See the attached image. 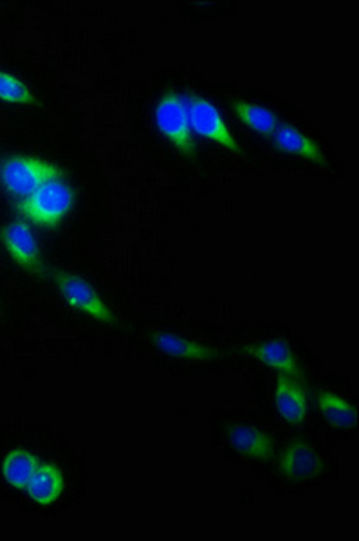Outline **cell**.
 Here are the masks:
<instances>
[{
	"instance_id": "17",
	"label": "cell",
	"mask_w": 359,
	"mask_h": 541,
	"mask_svg": "<svg viewBox=\"0 0 359 541\" xmlns=\"http://www.w3.org/2000/svg\"><path fill=\"white\" fill-rule=\"evenodd\" d=\"M0 98L8 102L35 104L27 86L14 76L0 71Z\"/></svg>"
},
{
	"instance_id": "2",
	"label": "cell",
	"mask_w": 359,
	"mask_h": 541,
	"mask_svg": "<svg viewBox=\"0 0 359 541\" xmlns=\"http://www.w3.org/2000/svg\"><path fill=\"white\" fill-rule=\"evenodd\" d=\"M1 178L7 191L22 199L45 183L62 178V173L58 167L44 160L15 156L4 163Z\"/></svg>"
},
{
	"instance_id": "12",
	"label": "cell",
	"mask_w": 359,
	"mask_h": 541,
	"mask_svg": "<svg viewBox=\"0 0 359 541\" xmlns=\"http://www.w3.org/2000/svg\"><path fill=\"white\" fill-rule=\"evenodd\" d=\"M273 135L276 149L318 164L325 163L324 156L318 145L292 126L281 124L277 127Z\"/></svg>"
},
{
	"instance_id": "5",
	"label": "cell",
	"mask_w": 359,
	"mask_h": 541,
	"mask_svg": "<svg viewBox=\"0 0 359 541\" xmlns=\"http://www.w3.org/2000/svg\"><path fill=\"white\" fill-rule=\"evenodd\" d=\"M0 239L8 254L20 267L42 276L44 267L39 246L29 225L12 221L0 229Z\"/></svg>"
},
{
	"instance_id": "1",
	"label": "cell",
	"mask_w": 359,
	"mask_h": 541,
	"mask_svg": "<svg viewBox=\"0 0 359 541\" xmlns=\"http://www.w3.org/2000/svg\"><path fill=\"white\" fill-rule=\"evenodd\" d=\"M72 189L62 178L50 180L16 204L18 213L36 225L56 227L72 206Z\"/></svg>"
},
{
	"instance_id": "6",
	"label": "cell",
	"mask_w": 359,
	"mask_h": 541,
	"mask_svg": "<svg viewBox=\"0 0 359 541\" xmlns=\"http://www.w3.org/2000/svg\"><path fill=\"white\" fill-rule=\"evenodd\" d=\"M188 97L187 108L189 121L194 131L234 152H238L240 149L237 143L215 107L198 95H190Z\"/></svg>"
},
{
	"instance_id": "8",
	"label": "cell",
	"mask_w": 359,
	"mask_h": 541,
	"mask_svg": "<svg viewBox=\"0 0 359 541\" xmlns=\"http://www.w3.org/2000/svg\"><path fill=\"white\" fill-rule=\"evenodd\" d=\"M239 352L254 356L266 366L299 380L302 379L290 347L286 340L276 338L242 346Z\"/></svg>"
},
{
	"instance_id": "3",
	"label": "cell",
	"mask_w": 359,
	"mask_h": 541,
	"mask_svg": "<svg viewBox=\"0 0 359 541\" xmlns=\"http://www.w3.org/2000/svg\"><path fill=\"white\" fill-rule=\"evenodd\" d=\"M52 276L62 295L70 306L101 322L109 325L117 323L116 317L85 279L59 269L52 271Z\"/></svg>"
},
{
	"instance_id": "14",
	"label": "cell",
	"mask_w": 359,
	"mask_h": 541,
	"mask_svg": "<svg viewBox=\"0 0 359 541\" xmlns=\"http://www.w3.org/2000/svg\"><path fill=\"white\" fill-rule=\"evenodd\" d=\"M318 399L323 415L334 428L347 429L357 425L356 408L342 398L330 392H321Z\"/></svg>"
},
{
	"instance_id": "13",
	"label": "cell",
	"mask_w": 359,
	"mask_h": 541,
	"mask_svg": "<svg viewBox=\"0 0 359 541\" xmlns=\"http://www.w3.org/2000/svg\"><path fill=\"white\" fill-rule=\"evenodd\" d=\"M63 488L60 471L54 465H40L27 484L31 497L36 502L46 505L55 501Z\"/></svg>"
},
{
	"instance_id": "11",
	"label": "cell",
	"mask_w": 359,
	"mask_h": 541,
	"mask_svg": "<svg viewBox=\"0 0 359 541\" xmlns=\"http://www.w3.org/2000/svg\"><path fill=\"white\" fill-rule=\"evenodd\" d=\"M153 345L161 352L180 359L210 361L219 356V350L186 340L175 334L156 332L151 336Z\"/></svg>"
},
{
	"instance_id": "4",
	"label": "cell",
	"mask_w": 359,
	"mask_h": 541,
	"mask_svg": "<svg viewBox=\"0 0 359 541\" xmlns=\"http://www.w3.org/2000/svg\"><path fill=\"white\" fill-rule=\"evenodd\" d=\"M156 121L160 130L187 157L196 152L186 103L176 93L170 91L161 100L156 109Z\"/></svg>"
},
{
	"instance_id": "15",
	"label": "cell",
	"mask_w": 359,
	"mask_h": 541,
	"mask_svg": "<svg viewBox=\"0 0 359 541\" xmlns=\"http://www.w3.org/2000/svg\"><path fill=\"white\" fill-rule=\"evenodd\" d=\"M39 467L38 458L25 450L11 452L3 462V474L13 486L24 488Z\"/></svg>"
},
{
	"instance_id": "9",
	"label": "cell",
	"mask_w": 359,
	"mask_h": 541,
	"mask_svg": "<svg viewBox=\"0 0 359 541\" xmlns=\"http://www.w3.org/2000/svg\"><path fill=\"white\" fill-rule=\"evenodd\" d=\"M227 437L231 446L242 455L260 460H270L273 456L271 438L256 427L232 425L227 427Z\"/></svg>"
},
{
	"instance_id": "10",
	"label": "cell",
	"mask_w": 359,
	"mask_h": 541,
	"mask_svg": "<svg viewBox=\"0 0 359 541\" xmlns=\"http://www.w3.org/2000/svg\"><path fill=\"white\" fill-rule=\"evenodd\" d=\"M275 398L279 413L290 424L297 425L303 421L306 413V401L297 380L280 372Z\"/></svg>"
},
{
	"instance_id": "16",
	"label": "cell",
	"mask_w": 359,
	"mask_h": 541,
	"mask_svg": "<svg viewBox=\"0 0 359 541\" xmlns=\"http://www.w3.org/2000/svg\"><path fill=\"white\" fill-rule=\"evenodd\" d=\"M232 109L244 123L265 136L273 135L278 127L274 114L264 107L238 100Z\"/></svg>"
},
{
	"instance_id": "7",
	"label": "cell",
	"mask_w": 359,
	"mask_h": 541,
	"mask_svg": "<svg viewBox=\"0 0 359 541\" xmlns=\"http://www.w3.org/2000/svg\"><path fill=\"white\" fill-rule=\"evenodd\" d=\"M282 474L292 481H302L318 476L324 463L308 443L298 441L288 446L280 460Z\"/></svg>"
}]
</instances>
